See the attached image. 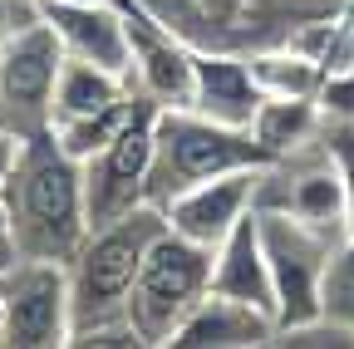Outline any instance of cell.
<instances>
[{
    "instance_id": "1",
    "label": "cell",
    "mask_w": 354,
    "mask_h": 349,
    "mask_svg": "<svg viewBox=\"0 0 354 349\" xmlns=\"http://www.w3.org/2000/svg\"><path fill=\"white\" fill-rule=\"evenodd\" d=\"M10 207V222L20 236L25 261H74L88 227V197H84V162L44 128L25 138L15 172L0 187Z\"/></svg>"
},
{
    "instance_id": "2",
    "label": "cell",
    "mask_w": 354,
    "mask_h": 349,
    "mask_svg": "<svg viewBox=\"0 0 354 349\" xmlns=\"http://www.w3.org/2000/svg\"><path fill=\"white\" fill-rule=\"evenodd\" d=\"M167 232L162 207H138L109 227H94L84 246L69 261V295H74V339L94 334L104 325H133L128 320V295L143 271L148 246ZM138 330V325H133Z\"/></svg>"
},
{
    "instance_id": "3",
    "label": "cell",
    "mask_w": 354,
    "mask_h": 349,
    "mask_svg": "<svg viewBox=\"0 0 354 349\" xmlns=\"http://www.w3.org/2000/svg\"><path fill=\"white\" fill-rule=\"evenodd\" d=\"M236 167H271L251 128H232L216 123L197 109H158V128H153V172H148V202L167 207L177 192H187L207 178Z\"/></svg>"
},
{
    "instance_id": "4",
    "label": "cell",
    "mask_w": 354,
    "mask_h": 349,
    "mask_svg": "<svg viewBox=\"0 0 354 349\" xmlns=\"http://www.w3.org/2000/svg\"><path fill=\"white\" fill-rule=\"evenodd\" d=\"M192 50L251 55L286 39L310 20L344 15L349 0H148Z\"/></svg>"
},
{
    "instance_id": "5",
    "label": "cell",
    "mask_w": 354,
    "mask_h": 349,
    "mask_svg": "<svg viewBox=\"0 0 354 349\" xmlns=\"http://www.w3.org/2000/svg\"><path fill=\"white\" fill-rule=\"evenodd\" d=\"M207 290H212V246H197L167 227L143 256V271L128 295V320L138 325L148 349H167L177 325L197 310Z\"/></svg>"
},
{
    "instance_id": "6",
    "label": "cell",
    "mask_w": 354,
    "mask_h": 349,
    "mask_svg": "<svg viewBox=\"0 0 354 349\" xmlns=\"http://www.w3.org/2000/svg\"><path fill=\"white\" fill-rule=\"evenodd\" d=\"M261 222V246H266V266H271V285H276V320L286 325H305L320 315V285H325V266L335 256V236H325L320 227L300 222L290 211H271L256 207Z\"/></svg>"
},
{
    "instance_id": "7",
    "label": "cell",
    "mask_w": 354,
    "mask_h": 349,
    "mask_svg": "<svg viewBox=\"0 0 354 349\" xmlns=\"http://www.w3.org/2000/svg\"><path fill=\"white\" fill-rule=\"evenodd\" d=\"M153 128L158 104L148 94L133 99L128 123L113 133L109 148L84 158V197H88V227H109L118 216L148 207V172H153Z\"/></svg>"
},
{
    "instance_id": "8",
    "label": "cell",
    "mask_w": 354,
    "mask_h": 349,
    "mask_svg": "<svg viewBox=\"0 0 354 349\" xmlns=\"http://www.w3.org/2000/svg\"><path fill=\"white\" fill-rule=\"evenodd\" d=\"M59 69H64V45H59L55 25L39 15L0 55V128L6 133L35 138L50 128Z\"/></svg>"
},
{
    "instance_id": "9",
    "label": "cell",
    "mask_w": 354,
    "mask_h": 349,
    "mask_svg": "<svg viewBox=\"0 0 354 349\" xmlns=\"http://www.w3.org/2000/svg\"><path fill=\"white\" fill-rule=\"evenodd\" d=\"M74 344V295L64 261H20L6 276L0 349H64Z\"/></svg>"
},
{
    "instance_id": "10",
    "label": "cell",
    "mask_w": 354,
    "mask_h": 349,
    "mask_svg": "<svg viewBox=\"0 0 354 349\" xmlns=\"http://www.w3.org/2000/svg\"><path fill=\"white\" fill-rule=\"evenodd\" d=\"M123 25H128V50H133V84L148 94L158 109H187L192 104V74L197 50L177 35L148 0H113Z\"/></svg>"
},
{
    "instance_id": "11",
    "label": "cell",
    "mask_w": 354,
    "mask_h": 349,
    "mask_svg": "<svg viewBox=\"0 0 354 349\" xmlns=\"http://www.w3.org/2000/svg\"><path fill=\"white\" fill-rule=\"evenodd\" d=\"M256 187H261V167H236V172H221V178H207L187 192H177L162 216L177 236H187L197 246H221L241 216L256 211Z\"/></svg>"
},
{
    "instance_id": "12",
    "label": "cell",
    "mask_w": 354,
    "mask_h": 349,
    "mask_svg": "<svg viewBox=\"0 0 354 349\" xmlns=\"http://www.w3.org/2000/svg\"><path fill=\"white\" fill-rule=\"evenodd\" d=\"M44 20L55 25L64 59H84L133 79V50H128V25L113 0H44Z\"/></svg>"
},
{
    "instance_id": "13",
    "label": "cell",
    "mask_w": 354,
    "mask_h": 349,
    "mask_svg": "<svg viewBox=\"0 0 354 349\" xmlns=\"http://www.w3.org/2000/svg\"><path fill=\"white\" fill-rule=\"evenodd\" d=\"M276 330H281L276 315L256 310V305H246V300L207 290L197 300V310L177 325L167 349H271Z\"/></svg>"
},
{
    "instance_id": "14",
    "label": "cell",
    "mask_w": 354,
    "mask_h": 349,
    "mask_svg": "<svg viewBox=\"0 0 354 349\" xmlns=\"http://www.w3.org/2000/svg\"><path fill=\"white\" fill-rule=\"evenodd\" d=\"M261 84L246 64V55H232V50H197V74H192V104L197 113L216 118V123H232V128H246L256 104H261Z\"/></svg>"
},
{
    "instance_id": "15",
    "label": "cell",
    "mask_w": 354,
    "mask_h": 349,
    "mask_svg": "<svg viewBox=\"0 0 354 349\" xmlns=\"http://www.w3.org/2000/svg\"><path fill=\"white\" fill-rule=\"evenodd\" d=\"M212 290L232 295V300H246V305H256V310H266V315H276V285H271V266H266L256 211L241 216L236 232L212 251Z\"/></svg>"
},
{
    "instance_id": "16",
    "label": "cell",
    "mask_w": 354,
    "mask_h": 349,
    "mask_svg": "<svg viewBox=\"0 0 354 349\" xmlns=\"http://www.w3.org/2000/svg\"><path fill=\"white\" fill-rule=\"evenodd\" d=\"M138 94V84L113 74V69H99V64H84V59H64L59 69V84H55V113L50 123H69V118H88V113H104V109H118Z\"/></svg>"
},
{
    "instance_id": "17",
    "label": "cell",
    "mask_w": 354,
    "mask_h": 349,
    "mask_svg": "<svg viewBox=\"0 0 354 349\" xmlns=\"http://www.w3.org/2000/svg\"><path fill=\"white\" fill-rule=\"evenodd\" d=\"M246 128H251V138L271 153V162H281V158H290V153H300V148H310L320 138L325 109H320V99H271L266 94Z\"/></svg>"
},
{
    "instance_id": "18",
    "label": "cell",
    "mask_w": 354,
    "mask_h": 349,
    "mask_svg": "<svg viewBox=\"0 0 354 349\" xmlns=\"http://www.w3.org/2000/svg\"><path fill=\"white\" fill-rule=\"evenodd\" d=\"M246 64H251V74H256V84H261V94H271V99H320L325 74H330L325 59L305 55V50H295V45L251 50Z\"/></svg>"
},
{
    "instance_id": "19",
    "label": "cell",
    "mask_w": 354,
    "mask_h": 349,
    "mask_svg": "<svg viewBox=\"0 0 354 349\" xmlns=\"http://www.w3.org/2000/svg\"><path fill=\"white\" fill-rule=\"evenodd\" d=\"M138 99V94H133ZM133 99L128 104H118V109H104V113H88V118H69V123H50V133L84 162V158H94L99 148H109L113 143V133L128 123V113H133Z\"/></svg>"
},
{
    "instance_id": "20",
    "label": "cell",
    "mask_w": 354,
    "mask_h": 349,
    "mask_svg": "<svg viewBox=\"0 0 354 349\" xmlns=\"http://www.w3.org/2000/svg\"><path fill=\"white\" fill-rule=\"evenodd\" d=\"M320 315L354 330V232L335 246L330 266H325V285H320Z\"/></svg>"
},
{
    "instance_id": "21",
    "label": "cell",
    "mask_w": 354,
    "mask_h": 349,
    "mask_svg": "<svg viewBox=\"0 0 354 349\" xmlns=\"http://www.w3.org/2000/svg\"><path fill=\"white\" fill-rule=\"evenodd\" d=\"M276 349H354V330L315 315V320H305V325L276 330Z\"/></svg>"
},
{
    "instance_id": "22",
    "label": "cell",
    "mask_w": 354,
    "mask_h": 349,
    "mask_svg": "<svg viewBox=\"0 0 354 349\" xmlns=\"http://www.w3.org/2000/svg\"><path fill=\"white\" fill-rule=\"evenodd\" d=\"M320 143L335 162V172L344 178V192H349V211H354V118H325L320 128Z\"/></svg>"
},
{
    "instance_id": "23",
    "label": "cell",
    "mask_w": 354,
    "mask_h": 349,
    "mask_svg": "<svg viewBox=\"0 0 354 349\" xmlns=\"http://www.w3.org/2000/svg\"><path fill=\"white\" fill-rule=\"evenodd\" d=\"M44 15V0H0V55H6V45Z\"/></svg>"
},
{
    "instance_id": "24",
    "label": "cell",
    "mask_w": 354,
    "mask_h": 349,
    "mask_svg": "<svg viewBox=\"0 0 354 349\" xmlns=\"http://www.w3.org/2000/svg\"><path fill=\"white\" fill-rule=\"evenodd\" d=\"M20 261H25V256H20V236H15V222H10L6 197H0V276H10Z\"/></svg>"
},
{
    "instance_id": "25",
    "label": "cell",
    "mask_w": 354,
    "mask_h": 349,
    "mask_svg": "<svg viewBox=\"0 0 354 349\" xmlns=\"http://www.w3.org/2000/svg\"><path fill=\"white\" fill-rule=\"evenodd\" d=\"M20 148H25V138H20V133H6V128H0V187H6V178L15 172Z\"/></svg>"
},
{
    "instance_id": "26",
    "label": "cell",
    "mask_w": 354,
    "mask_h": 349,
    "mask_svg": "<svg viewBox=\"0 0 354 349\" xmlns=\"http://www.w3.org/2000/svg\"><path fill=\"white\" fill-rule=\"evenodd\" d=\"M349 39H354V0L344 6V59H349ZM339 69V64H335Z\"/></svg>"
},
{
    "instance_id": "27",
    "label": "cell",
    "mask_w": 354,
    "mask_h": 349,
    "mask_svg": "<svg viewBox=\"0 0 354 349\" xmlns=\"http://www.w3.org/2000/svg\"><path fill=\"white\" fill-rule=\"evenodd\" d=\"M0 310H6V276H0Z\"/></svg>"
},
{
    "instance_id": "28",
    "label": "cell",
    "mask_w": 354,
    "mask_h": 349,
    "mask_svg": "<svg viewBox=\"0 0 354 349\" xmlns=\"http://www.w3.org/2000/svg\"><path fill=\"white\" fill-rule=\"evenodd\" d=\"M349 55H354V39H349ZM344 64H349V59H344Z\"/></svg>"
},
{
    "instance_id": "29",
    "label": "cell",
    "mask_w": 354,
    "mask_h": 349,
    "mask_svg": "<svg viewBox=\"0 0 354 349\" xmlns=\"http://www.w3.org/2000/svg\"><path fill=\"white\" fill-rule=\"evenodd\" d=\"M349 64H354V55H349Z\"/></svg>"
}]
</instances>
